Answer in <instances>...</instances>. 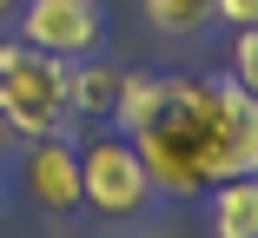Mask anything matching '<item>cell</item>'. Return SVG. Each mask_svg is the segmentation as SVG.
<instances>
[{
	"label": "cell",
	"instance_id": "cell-1",
	"mask_svg": "<svg viewBox=\"0 0 258 238\" xmlns=\"http://www.w3.org/2000/svg\"><path fill=\"white\" fill-rule=\"evenodd\" d=\"M133 146L159 192H199L258 172V100L232 73H166V100Z\"/></svg>",
	"mask_w": 258,
	"mask_h": 238
},
{
	"label": "cell",
	"instance_id": "cell-2",
	"mask_svg": "<svg viewBox=\"0 0 258 238\" xmlns=\"http://www.w3.org/2000/svg\"><path fill=\"white\" fill-rule=\"evenodd\" d=\"M0 119L14 126V139H40L67 126V60L40 53L27 40L0 46Z\"/></svg>",
	"mask_w": 258,
	"mask_h": 238
},
{
	"label": "cell",
	"instance_id": "cell-3",
	"mask_svg": "<svg viewBox=\"0 0 258 238\" xmlns=\"http://www.w3.org/2000/svg\"><path fill=\"white\" fill-rule=\"evenodd\" d=\"M152 199L159 185L126 132H93L80 146V205H93L99 218H139Z\"/></svg>",
	"mask_w": 258,
	"mask_h": 238
},
{
	"label": "cell",
	"instance_id": "cell-4",
	"mask_svg": "<svg viewBox=\"0 0 258 238\" xmlns=\"http://www.w3.org/2000/svg\"><path fill=\"white\" fill-rule=\"evenodd\" d=\"M20 40L53 60H86L106 46V0H20Z\"/></svg>",
	"mask_w": 258,
	"mask_h": 238
},
{
	"label": "cell",
	"instance_id": "cell-5",
	"mask_svg": "<svg viewBox=\"0 0 258 238\" xmlns=\"http://www.w3.org/2000/svg\"><path fill=\"white\" fill-rule=\"evenodd\" d=\"M20 179H27V192H33L46 212H73V205H80V146H73L67 132H40V139H27Z\"/></svg>",
	"mask_w": 258,
	"mask_h": 238
},
{
	"label": "cell",
	"instance_id": "cell-6",
	"mask_svg": "<svg viewBox=\"0 0 258 238\" xmlns=\"http://www.w3.org/2000/svg\"><path fill=\"white\" fill-rule=\"evenodd\" d=\"M119 80H126V66L99 60V53H86V60H67V113H80V119H113Z\"/></svg>",
	"mask_w": 258,
	"mask_h": 238
},
{
	"label": "cell",
	"instance_id": "cell-7",
	"mask_svg": "<svg viewBox=\"0 0 258 238\" xmlns=\"http://www.w3.org/2000/svg\"><path fill=\"white\" fill-rule=\"evenodd\" d=\"M205 218H212V238H258V172L219 179Z\"/></svg>",
	"mask_w": 258,
	"mask_h": 238
},
{
	"label": "cell",
	"instance_id": "cell-8",
	"mask_svg": "<svg viewBox=\"0 0 258 238\" xmlns=\"http://www.w3.org/2000/svg\"><path fill=\"white\" fill-rule=\"evenodd\" d=\"M159 100H166V73H126L119 80V100H113V126L133 139L152 113H159Z\"/></svg>",
	"mask_w": 258,
	"mask_h": 238
},
{
	"label": "cell",
	"instance_id": "cell-9",
	"mask_svg": "<svg viewBox=\"0 0 258 238\" xmlns=\"http://www.w3.org/2000/svg\"><path fill=\"white\" fill-rule=\"evenodd\" d=\"M146 20L159 33H205V20H212V0H146Z\"/></svg>",
	"mask_w": 258,
	"mask_h": 238
},
{
	"label": "cell",
	"instance_id": "cell-10",
	"mask_svg": "<svg viewBox=\"0 0 258 238\" xmlns=\"http://www.w3.org/2000/svg\"><path fill=\"white\" fill-rule=\"evenodd\" d=\"M232 80L258 100V27H238L232 33Z\"/></svg>",
	"mask_w": 258,
	"mask_h": 238
},
{
	"label": "cell",
	"instance_id": "cell-11",
	"mask_svg": "<svg viewBox=\"0 0 258 238\" xmlns=\"http://www.w3.org/2000/svg\"><path fill=\"white\" fill-rule=\"evenodd\" d=\"M212 20H225V27H258V0H212Z\"/></svg>",
	"mask_w": 258,
	"mask_h": 238
},
{
	"label": "cell",
	"instance_id": "cell-12",
	"mask_svg": "<svg viewBox=\"0 0 258 238\" xmlns=\"http://www.w3.org/2000/svg\"><path fill=\"white\" fill-rule=\"evenodd\" d=\"M7 146H14V126H7V119H0V152H7Z\"/></svg>",
	"mask_w": 258,
	"mask_h": 238
},
{
	"label": "cell",
	"instance_id": "cell-13",
	"mask_svg": "<svg viewBox=\"0 0 258 238\" xmlns=\"http://www.w3.org/2000/svg\"><path fill=\"white\" fill-rule=\"evenodd\" d=\"M14 14H20V0H0V20H14Z\"/></svg>",
	"mask_w": 258,
	"mask_h": 238
},
{
	"label": "cell",
	"instance_id": "cell-14",
	"mask_svg": "<svg viewBox=\"0 0 258 238\" xmlns=\"http://www.w3.org/2000/svg\"><path fill=\"white\" fill-rule=\"evenodd\" d=\"M0 205H7V179H0Z\"/></svg>",
	"mask_w": 258,
	"mask_h": 238
}]
</instances>
